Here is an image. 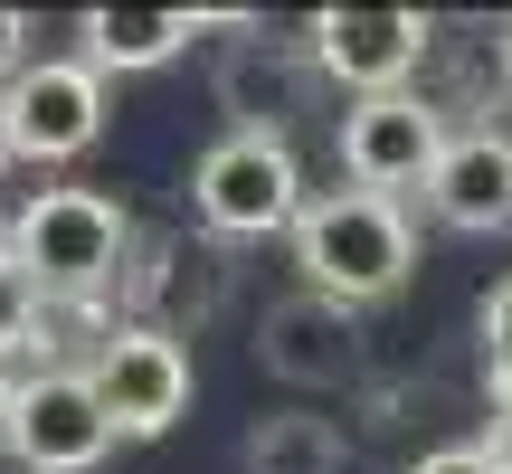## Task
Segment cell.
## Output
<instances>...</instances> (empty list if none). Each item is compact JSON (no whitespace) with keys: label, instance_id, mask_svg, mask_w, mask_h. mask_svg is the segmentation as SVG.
Listing matches in <instances>:
<instances>
[{"label":"cell","instance_id":"6da1fadb","mask_svg":"<svg viewBox=\"0 0 512 474\" xmlns=\"http://www.w3.org/2000/svg\"><path fill=\"white\" fill-rule=\"evenodd\" d=\"M294 266H304L313 294L361 313V304H380V294L408 285L418 228H408V209L380 200V190H313L304 219H294Z\"/></svg>","mask_w":512,"mask_h":474},{"label":"cell","instance_id":"7a4b0ae2","mask_svg":"<svg viewBox=\"0 0 512 474\" xmlns=\"http://www.w3.org/2000/svg\"><path fill=\"white\" fill-rule=\"evenodd\" d=\"M0 247L38 275L48 304H105V294L124 285L133 219H124V200H105V190H38V200L10 219Z\"/></svg>","mask_w":512,"mask_h":474},{"label":"cell","instance_id":"3957f363","mask_svg":"<svg viewBox=\"0 0 512 474\" xmlns=\"http://www.w3.org/2000/svg\"><path fill=\"white\" fill-rule=\"evenodd\" d=\"M190 209L209 237H275L304 219V171H294L285 133H219V143L190 162Z\"/></svg>","mask_w":512,"mask_h":474},{"label":"cell","instance_id":"277c9868","mask_svg":"<svg viewBox=\"0 0 512 474\" xmlns=\"http://www.w3.org/2000/svg\"><path fill=\"white\" fill-rule=\"evenodd\" d=\"M446 114L427 105V95H361V105L342 114V171L351 190H380V200H399V190H427L446 162Z\"/></svg>","mask_w":512,"mask_h":474},{"label":"cell","instance_id":"5b68a950","mask_svg":"<svg viewBox=\"0 0 512 474\" xmlns=\"http://www.w3.org/2000/svg\"><path fill=\"white\" fill-rule=\"evenodd\" d=\"M304 48L332 86H351V105L361 95H408L418 57L437 48V19L427 10H313Z\"/></svg>","mask_w":512,"mask_h":474},{"label":"cell","instance_id":"8992f818","mask_svg":"<svg viewBox=\"0 0 512 474\" xmlns=\"http://www.w3.org/2000/svg\"><path fill=\"white\" fill-rule=\"evenodd\" d=\"M0 437H10V456L29 474H95L114 446V418H105L86 370H38V380H19Z\"/></svg>","mask_w":512,"mask_h":474},{"label":"cell","instance_id":"52a82bcc","mask_svg":"<svg viewBox=\"0 0 512 474\" xmlns=\"http://www.w3.org/2000/svg\"><path fill=\"white\" fill-rule=\"evenodd\" d=\"M86 380H95V399H105L114 437H162V427H181V408H190V351L171 342V332L114 323L105 342H95Z\"/></svg>","mask_w":512,"mask_h":474},{"label":"cell","instance_id":"ba28073f","mask_svg":"<svg viewBox=\"0 0 512 474\" xmlns=\"http://www.w3.org/2000/svg\"><path fill=\"white\" fill-rule=\"evenodd\" d=\"M0 114H10L19 162H76L105 133V76L86 57H38V67H19L0 86Z\"/></svg>","mask_w":512,"mask_h":474},{"label":"cell","instance_id":"9c48e42d","mask_svg":"<svg viewBox=\"0 0 512 474\" xmlns=\"http://www.w3.org/2000/svg\"><path fill=\"white\" fill-rule=\"evenodd\" d=\"M114 304H124V323L171 332V342H181L190 323H209V313L228 304V256L209 247V237H152L143 256H124Z\"/></svg>","mask_w":512,"mask_h":474},{"label":"cell","instance_id":"30bf717a","mask_svg":"<svg viewBox=\"0 0 512 474\" xmlns=\"http://www.w3.org/2000/svg\"><path fill=\"white\" fill-rule=\"evenodd\" d=\"M256 361H266L275 380H294V389H332L361 361V323H351V304L294 285V294H275L266 323H256Z\"/></svg>","mask_w":512,"mask_h":474},{"label":"cell","instance_id":"8fae6325","mask_svg":"<svg viewBox=\"0 0 512 474\" xmlns=\"http://www.w3.org/2000/svg\"><path fill=\"white\" fill-rule=\"evenodd\" d=\"M427 209H437L446 228H465V237L512 228V133H494V124L456 133L446 162H437V181H427Z\"/></svg>","mask_w":512,"mask_h":474},{"label":"cell","instance_id":"7c38bea8","mask_svg":"<svg viewBox=\"0 0 512 474\" xmlns=\"http://www.w3.org/2000/svg\"><path fill=\"white\" fill-rule=\"evenodd\" d=\"M304 76H313V48L238 38L219 67V105L238 114V133H285V114H304Z\"/></svg>","mask_w":512,"mask_h":474},{"label":"cell","instance_id":"4fadbf2b","mask_svg":"<svg viewBox=\"0 0 512 474\" xmlns=\"http://www.w3.org/2000/svg\"><path fill=\"white\" fill-rule=\"evenodd\" d=\"M76 29H86V67L95 76H143V67H171L209 29V10H86Z\"/></svg>","mask_w":512,"mask_h":474},{"label":"cell","instance_id":"5bb4252c","mask_svg":"<svg viewBox=\"0 0 512 474\" xmlns=\"http://www.w3.org/2000/svg\"><path fill=\"white\" fill-rule=\"evenodd\" d=\"M342 427L304 418V408H275V418L247 427V474H342Z\"/></svg>","mask_w":512,"mask_h":474},{"label":"cell","instance_id":"9a60e30c","mask_svg":"<svg viewBox=\"0 0 512 474\" xmlns=\"http://www.w3.org/2000/svg\"><path fill=\"white\" fill-rule=\"evenodd\" d=\"M38 332H48V294H38V275L19 266L10 247H0V351L38 342Z\"/></svg>","mask_w":512,"mask_h":474},{"label":"cell","instance_id":"2e32d148","mask_svg":"<svg viewBox=\"0 0 512 474\" xmlns=\"http://www.w3.org/2000/svg\"><path fill=\"white\" fill-rule=\"evenodd\" d=\"M475 323H484V370H494V399H512V275L484 294Z\"/></svg>","mask_w":512,"mask_h":474},{"label":"cell","instance_id":"e0dca14e","mask_svg":"<svg viewBox=\"0 0 512 474\" xmlns=\"http://www.w3.org/2000/svg\"><path fill=\"white\" fill-rule=\"evenodd\" d=\"M408 474H494V456L484 446H437V456H418Z\"/></svg>","mask_w":512,"mask_h":474},{"label":"cell","instance_id":"ac0fdd59","mask_svg":"<svg viewBox=\"0 0 512 474\" xmlns=\"http://www.w3.org/2000/svg\"><path fill=\"white\" fill-rule=\"evenodd\" d=\"M484 456H494V474H512V399H494V427H484Z\"/></svg>","mask_w":512,"mask_h":474},{"label":"cell","instance_id":"d6986e66","mask_svg":"<svg viewBox=\"0 0 512 474\" xmlns=\"http://www.w3.org/2000/svg\"><path fill=\"white\" fill-rule=\"evenodd\" d=\"M19 38H29V19L0 10V76H19Z\"/></svg>","mask_w":512,"mask_h":474},{"label":"cell","instance_id":"ffe728a7","mask_svg":"<svg viewBox=\"0 0 512 474\" xmlns=\"http://www.w3.org/2000/svg\"><path fill=\"white\" fill-rule=\"evenodd\" d=\"M10 162H19V152H10V114H0V171H10Z\"/></svg>","mask_w":512,"mask_h":474},{"label":"cell","instance_id":"44dd1931","mask_svg":"<svg viewBox=\"0 0 512 474\" xmlns=\"http://www.w3.org/2000/svg\"><path fill=\"white\" fill-rule=\"evenodd\" d=\"M10 399H19V389H10V370H0V427H10Z\"/></svg>","mask_w":512,"mask_h":474},{"label":"cell","instance_id":"7402d4cb","mask_svg":"<svg viewBox=\"0 0 512 474\" xmlns=\"http://www.w3.org/2000/svg\"><path fill=\"white\" fill-rule=\"evenodd\" d=\"M503 76H512V29H503Z\"/></svg>","mask_w":512,"mask_h":474}]
</instances>
